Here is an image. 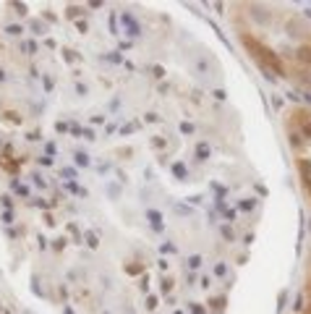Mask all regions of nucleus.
<instances>
[{"mask_svg": "<svg viewBox=\"0 0 311 314\" xmlns=\"http://www.w3.org/2000/svg\"><path fill=\"white\" fill-rule=\"evenodd\" d=\"M298 60H301V63H306V66H311V45H303V48L298 50Z\"/></svg>", "mask_w": 311, "mask_h": 314, "instance_id": "2", "label": "nucleus"}, {"mask_svg": "<svg viewBox=\"0 0 311 314\" xmlns=\"http://www.w3.org/2000/svg\"><path fill=\"white\" fill-rule=\"evenodd\" d=\"M244 45L254 52V58H256V60H262V66H264V68H272L275 73H283V63H280V58H277L275 52H272V50L267 48V45H262L259 40H254V37H246V34H244Z\"/></svg>", "mask_w": 311, "mask_h": 314, "instance_id": "1", "label": "nucleus"}]
</instances>
